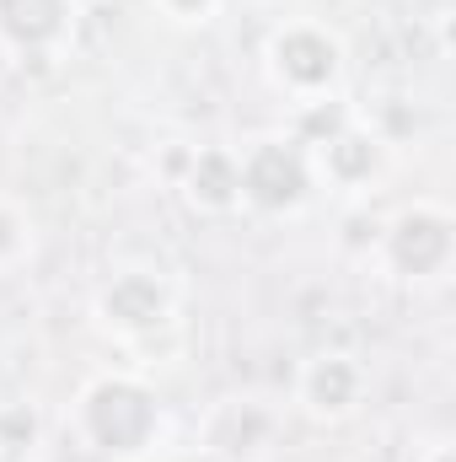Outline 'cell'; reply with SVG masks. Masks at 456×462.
<instances>
[{
  "instance_id": "1",
  "label": "cell",
  "mask_w": 456,
  "mask_h": 462,
  "mask_svg": "<svg viewBox=\"0 0 456 462\" xmlns=\"http://www.w3.org/2000/svg\"><path fill=\"white\" fill-rule=\"evenodd\" d=\"M76 425L92 452L118 462H145V452L161 441V403L140 376L108 371V376L87 382V393L76 403Z\"/></svg>"
},
{
  "instance_id": "2",
  "label": "cell",
  "mask_w": 456,
  "mask_h": 462,
  "mask_svg": "<svg viewBox=\"0 0 456 462\" xmlns=\"http://www.w3.org/2000/svg\"><path fill=\"white\" fill-rule=\"evenodd\" d=\"M263 65H269V81L296 108H328V97L343 81V43L317 22H290L269 38Z\"/></svg>"
},
{
  "instance_id": "3",
  "label": "cell",
  "mask_w": 456,
  "mask_h": 462,
  "mask_svg": "<svg viewBox=\"0 0 456 462\" xmlns=\"http://www.w3.org/2000/svg\"><path fill=\"white\" fill-rule=\"evenodd\" d=\"M236 167H242V205L263 210V216H296L306 210L317 178H312V156L301 140H252L236 151Z\"/></svg>"
},
{
  "instance_id": "4",
  "label": "cell",
  "mask_w": 456,
  "mask_h": 462,
  "mask_svg": "<svg viewBox=\"0 0 456 462\" xmlns=\"http://www.w3.org/2000/svg\"><path fill=\"white\" fill-rule=\"evenodd\" d=\"M381 258L392 274L414 280V285H441L446 269L456 258V221L446 205L435 199H419L408 205L392 226L381 231Z\"/></svg>"
},
{
  "instance_id": "5",
  "label": "cell",
  "mask_w": 456,
  "mask_h": 462,
  "mask_svg": "<svg viewBox=\"0 0 456 462\" xmlns=\"http://www.w3.org/2000/svg\"><path fill=\"white\" fill-rule=\"evenodd\" d=\"M178 301L167 291V280H156L150 269H123L114 274L103 291H97V323L114 334V339H150L172 323Z\"/></svg>"
},
{
  "instance_id": "6",
  "label": "cell",
  "mask_w": 456,
  "mask_h": 462,
  "mask_svg": "<svg viewBox=\"0 0 456 462\" xmlns=\"http://www.w3.org/2000/svg\"><path fill=\"white\" fill-rule=\"evenodd\" d=\"M306 156H312V178L339 194H370V183L387 172V140L354 118L323 134L317 145H306Z\"/></svg>"
},
{
  "instance_id": "7",
  "label": "cell",
  "mask_w": 456,
  "mask_h": 462,
  "mask_svg": "<svg viewBox=\"0 0 456 462\" xmlns=\"http://www.w3.org/2000/svg\"><path fill=\"white\" fill-rule=\"evenodd\" d=\"M76 0H0V49L16 60H59L76 38Z\"/></svg>"
},
{
  "instance_id": "8",
  "label": "cell",
  "mask_w": 456,
  "mask_h": 462,
  "mask_svg": "<svg viewBox=\"0 0 456 462\" xmlns=\"http://www.w3.org/2000/svg\"><path fill=\"white\" fill-rule=\"evenodd\" d=\"M296 398L306 414L317 420H349L365 398V365L343 349H328V355H312L296 376Z\"/></svg>"
},
{
  "instance_id": "9",
  "label": "cell",
  "mask_w": 456,
  "mask_h": 462,
  "mask_svg": "<svg viewBox=\"0 0 456 462\" xmlns=\"http://www.w3.org/2000/svg\"><path fill=\"white\" fill-rule=\"evenodd\" d=\"M183 199L205 216H231L242 210V167L231 145H205L183 178Z\"/></svg>"
},
{
  "instance_id": "10",
  "label": "cell",
  "mask_w": 456,
  "mask_h": 462,
  "mask_svg": "<svg viewBox=\"0 0 456 462\" xmlns=\"http://www.w3.org/2000/svg\"><path fill=\"white\" fill-rule=\"evenodd\" d=\"M27 247H32L27 216H22L11 199H0V269H16V263L27 258Z\"/></svg>"
},
{
  "instance_id": "11",
  "label": "cell",
  "mask_w": 456,
  "mask_h": 462,
  "mask_svg": "<svg viewBox=\"0 0 456 462\" xmlns=\"http://www.w3.org/2000/svg\"><path fill=\"white\" fill-rule=\"evenodd\" d=\"M172 27H205L215 11H221V0H150Z\"/></svg>"
},
{
  "instance_id": "12",
  "label": "cell",
  "mask_w": 456,
  "mask_h": 462,
  "mask_svg": "<svg viewBox=\"0 0 456 462\" xmlns=\"http://www.w3.org/2000/svg\"><path fill=\"white\" fill-rule=\"evenodd\" d=\"M419 462H451V441H430V447L419 452Z\"/></svg>"
}]
</instances>
